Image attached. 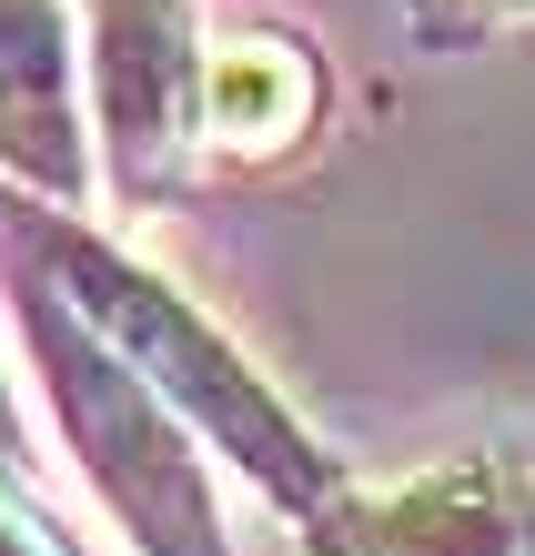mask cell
Masks as SVG:
<instances>
[{"label":"cell","instance_id":"1","mask_svg":"<svg viewBox=\"0 0 535 556\" xmlns=\"http://www.w3.org/2000/svg\"><path fill=\"white\" fill-rule=\"evenodd\" d=\"M21 233H30V253H41L30 274H41L182 425H203V435H213L283 516H304V527H314V516H333V466H323V445H314L273 395H263V375L243 365V344H222L162 274L122 264L112 243H81L72 223H21Z\"/></svg>","mask_w":535,"mask_h":556},{"label":"cell","instance_id":"2","mask_svg":"<svg viewBox=\"0 0 535 556\" xmlns=\"http://www.w3.org/2000/svg\"><path fill=\"white\" fill-rule=\"evenodd\" d=\"M21 324H30V354H41L51 415H61V435H72L81 476L102 485V506L142 536V556H232L222 516H213V485H203V466H192V445H182V415L162 405L41 274L21 283Z\"/></svg>","mask_w":535,"mask_h":556},{"label":"cell","instance_id":"3","mask_svg":"<svg viewBox=\"0 0 535 556\" xmlns=\"http://www.w3.org/2000/svg\"><path fill=\"white\" fill-rule=\"evenodd\" d=\"M91 102H102L112 162L131 182H152L182 152V122L203 102L182 0H102V21H91Z\"/></svg>","mask_w":535,"mask_h":556},{"label":"cell","instance_id":"4","mask_svg":"<svg viewBox=\"0 0 535 556\" xmlns=\"http://www.w3.org/2000/svg\"><path fill=\"white\" fill-rule=\"evenodd\" d=\"M0 162L41 192H81V51L61 0H0Z\"/></svg>","mask_w":535,"mask_h":556},{"label":"cell","instance_id":"5","mask_svg":"<svg viewBox=\"0 0 535 556\" xmlns=\"http://www.w3.org/2000/svg\"><path fill=\"white\" fill-rule=\"evenodd\" d=\"M364 546L374 556H535V496L515 476L455 466V476H424L405 496H384Z\"/></svg>","mask_w":535,"mask_h":556},{"label":"cell","instance_id":"6","mask_svg":"<svg viewBox=\"0 0 535 556\" xmlns=\"http://www.w3.org/2000/svg\"><path fill=\"white\" fill-rule=\"evenodd\" d=\"M304 112H314V72H304V51H293V41L243 30V41L213 51V72H203V122H213L222 152H273V142L304 132Z\"/></svg>","mask_w":535,"mask_h":556},{"label":"cell","instance_id":"7","mask_svg":"<svg viewBox=\"0 0 535 556\" xmlns=\"http://www.w3.org/2000/svg\"><path fill=\"white\" fill-rule=\"evenodd\" d=\"M0 556H51V536H41V527H30V516H21V506H0Z\"/></svg>","mask_w":535,"mask_h":556},{"label":"cell","instance_id":"8","mask_svg":"<svg viewBox=\"0 0 535 556\" xmlns=\"http://www.w3.org/2000/svg\"><path fill=\"white\" fill-rule=\"evenodd\" d=\"M0 455H11V395H0Z\"/></svg>","mask_w":535,"mask_h":556},{"label":"cell","instance_id":"9","mask_svg":"<svg viewBox=\"0 0 535 556\" xmlns=\"http://www.w3.org/2000/svg\"><path fill=\"white\" fill-rule=\"evenodd\" d=\"M475 11H515V0H475Z\"/></svg>","mask_w":535,"mask_h":556}]
</instances>
